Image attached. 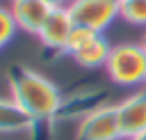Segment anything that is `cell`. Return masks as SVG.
Masks as SVG:
<instances>
[{
	"instance_id": "1",
	"label": "cell",
	"mask_w": 146,
	"mask_h": 140,
	"mask_svg": "<svg viewBox=\"0 0 146 140\" xmlns=\"http://www.w3.org/2000/svg\"><path fill=\"white\" fill-rule=\"evenodd\" d=\"M9 99L34 122H50L62 103L59 90L41 73L27 67L9 69Z\"/></svg>"
},
{
	"instance_id": "2",
	"label": "cell",
	"mask_w": 146,
	"mask_h": 140,
	"mask_svg": "<svg viewBox=\"0 0 146 140\" xmlns=\"http://www.w3.org/2000/svg\"><path fill=\"white\" fill-rule=\"evenodd\" d=\"M105 71L110 80L116 85H146V50L141 44L123 41L114 44L105 64Z\"/></svg>"
},
{
	"instance_id": "3",
	"label": "cell",
	"mask_w": 146,
	"mask_h": 140,
	"mask_svg": "<svg viewBox=\"0 0 146 140\" xmlns=\"http://www.w3.org/2000/svg\"><path fill=\"white\" fill-rule=\"evenodd\" d=\"M75 140H123L119 110L112 103H103L78 122Z\"/></svg>"
},
{
	"instance_id": "4",
	"label": "cell",
	"mask_w": 146,
	"mask_h": 140,
	"mask_svg": "<svg viewBox=\"0 0 146 140\" xmlns=\"http://www.w3.org/2000/svg\"><path fill=\"white\" fill-rule=\"evenodd\" d=\"M66 9L75 25L103 32L119 16L121 0H68Z\"/></svg>"
},
{
	"instance_id": "5",
	"label": "cell",
	"mask_w": 146,
	"mask_h": 140,
	"mask_svg": "<svg viewBox=\"0 0 146 140\" xmlns=\"http://www.w3.org/2000/svg\"><path fill=\"white\" fill-rule=\"evenodd\" d=\"M116 110L123 140L146 133V87L128 94L121 103H116Z\"/></svg>"
},
{
	"instance_id": "6",
	"label": "cell",
	"mask_w": 146,
	"mask_h": 140,
	"mask_svg": "<svg viewBox=\"0 0 146 140\" xmlns=\"http://www.w3.org/2000/svg\"><path fill=\"white\" fill-rule=\"evenodd\" d=\"M73 18L68 14L66 7H59V9H52L46 18V23L41 25L39 30V39L46 48L50 50H64L66 48V41H68V34L73 30Z\"/></svg>"
},
{
	"instance_id": "7",
	"label": "cell",
	"mask_w": 146,
	"mask_h": 140,
	"mask_svg": "<svg viewBox=\"0 0 146 140\" xmlns=\"http://www.w3.org/2000/svg\"><path fill=\"white\" fill-rule=\"evenodd\" d=\"M9 9L16 18V25L27 32H34V34H39L41 25L46 23L48 14L52 11L43 0H11Z\"/></svg>"
},
{
	"instance_id": "8",
	"label": "cell",
	"mask_w": 146,
	"mask_h": 140,
	"mask_svg": "<svg viewBox=\"0 0 146 140\" xmlns=\"http://www.w3.org/2000/svg\"><path fill=\"white\" fill-rule=\"evenodd\" d=\"M103 96H105L103 90H87V92H80L75 96H66V99H62L52 119H71V117L82 119L84 115H89L91 110L103 106Z\"/></svg>"
},
{
	"instance_id": "9",
	"label": "cell",
	"mask_w": 146,
	"mask_h": 140,
	"mask_svg": "<svg viewBox=\"0 0 146 140\" xmlns=\"http://www.w3.org/2000/svg\"><path fill=\"white\" fill-rule=\"evenodd\" d=\"M36 124L11 101V99H0V135H21V133H32Z\"/></svg>"
},
{
	"instance_id": "10",
	"label": "cell",
	"mask_w": 146,
	"mask_h": 140,
	"mask_svg": "<svg viewBox=\"0 0 146 140\" xmlns=\"http://www.w3.org/2000/svg\"><path fill=\"white\" fill-rule=\"evenodd\" d=\"M110 50L112 46L107 44V39L103 34H98L94 41H89L82 50H78L73 55V60L80 64V67H87V69H96V67H105L107 64V57H110Z\"/></svg>"
},
{
	"instance_id": "11",
	"label": "cell",
	"mask_w": 146,
	"mask_h": 140,
	"mask_svg": "<svg viewBox=\"0 0 146 140\" xmlns=\"http://www.w3.org/2000/svg\"><path fill=\"white\" fill-rule=\"evenodd\" d=\"M98 34H100V32H96V30H91V28H84V25H73V30H71V34H68V41H66L64 53H68V55L73 57V55H75L78 50H82L89 41H94Z\"/></svg>"
},
{
	"instance_id": "12",
	"label": "cell",
	"mask_w": 146,
	"mask_h": 140,
	"mask_svg": "<svg viewBox=\"0 0 146 140\" xmlns=\"http://www.w3.org/2000/svg\"><path fill=\"white\" fill-rule=\"evenodd\" d=\"M119 16L130 25L146 28V0H121Z\"/></svg>"
},
{
	"instance_id": "13",
	"label": "cell",
	"mask_w": 146,
	"mask_h": 140,
	"mask_svg": "<svg viewBox=\"0 0 146 140\" xmlns=\"http://www.w3.org/2000/svg\"><path fill=\"white\" fill-rule=\"evenodd\" d=\"M16 28H18V25H16V18H14L11 9H9V7H0V48L7 46V44L14 39Z\"/></svg>"
},
{
	"instance_id": "14",
	"label": "cell",
	"mask_w": 146,
	"mask_h": 140,
	"mask_svg": "<svg viewBox=\"0 0 146 140\" xmlns=\"http://www.w3.org/2000/svg\"><path fill=\"white\" fill-rule=\"evenodd\" d=\"M50 9H59V7H66L68 5V0H43Z\"/></svg>"
},
{
	"instance_id": "15",
	"label": "cell",
	"mask_w": 146,
	"mask_h": 140,
	"mask_svg": "<svg viewBox=\"0 0 146 140\" xmlns=\"http://www.w3.org/2000/svg\"><path fill=\"white\" fill-rule=\"evenodd\" d=\"M130 140H146V133H141V135H135V138H130Z\"/></svg>"
},
{
	"instance_id": "16",
	"label": "cell",
	"mask_w": 146,
	"mask_h": 140,
	"mask_svg": "<svg viewBox=\"0 0 146 140\" xmlns=\"http://www.w3.org/2000/svg\"><path fill=\"white\" fill-rule=\"evenodd\" d=\"M141 46H144V50H146V32H144V37H141V41H139Z\"/></svg>"
}]
</instances>
